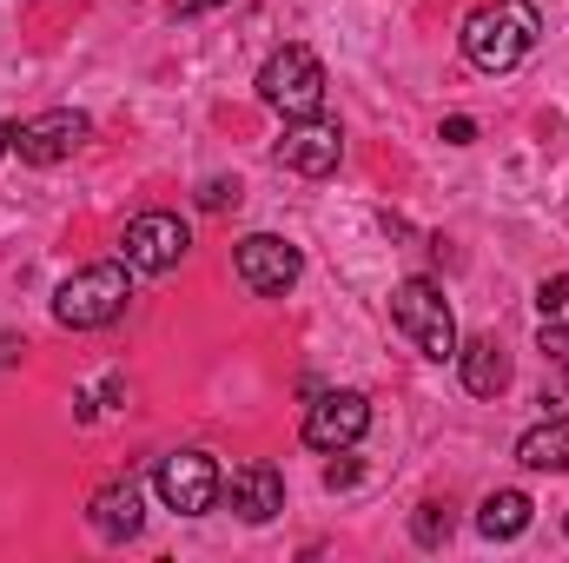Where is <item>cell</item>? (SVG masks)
Here are the masks:
<instances>
[{
  "label": "cell",
  "mask_w": 569,
  "mask_h": 563,
  "mask_svg": "<svg viewBox=\"0 0 569 563\" xmlns=\"http://www.w3.org/2000/svg\"><path fill=\"white\" fill-rule=\"evenodd\" d=\"M537 33H543V13H537L530 0H483V7L463 20V60H470L477 73H510V67L530 60Z\"/></svg>",
  "instance_id": "6da1fadb"
},
{
  "label": "cell",
  "mask_w": 569,
  "mask_h": 563,
  "mask_svg": "<svg viewBox=\"0 0 569 563\" xmlns=\"http://www.w3.org/2000/svg\"><path fill=\"white\" fill-rule=\"evenodd\" d=\"M133 266H120V259H107V266H80L73 279H60L53 292V318L67 325V332H100V325H113L120 312H127V298H133V279H127Z\"/></svg>",
  "instance_id": "7a4b0ae2"
},
{
  "label": "cell",
  "mask_w": 569,
  "mask_h": 563,
  "mask_svg": "<svg viewBox=\"0 0 569 563\" xmlns=\"http://www.w3.org/2000/svg\"><path fill=\"white\" fill-rule=\"evenodd\" d=\"M391 325L425 352V358H457V318H450V305H443V285L425 279V273H411V279L391 285Z\"/></svg>",
  "instance_id": "3957f363"
},
{
  "label": "cell",
  "mask_w": 569,
  "mask_h": 563,
  "mask_svg": "<svg viewBox=\"0 0 569 563\" xmlns=\"http://www.w3.org/2000/svg\"><path fill=\"white\" fill-rule=\"evenodd\" d=\"M259 100L284 113V120H311L325 113V67L311 47H279L266 67H259Z\"/></svg>",
  "instance_id": "277c9868"
},
{
  "label": "cell",
  "mask_w": 569,
  "mask_h": 563,
  "mask_svg": "<svg viewBox=\"0 0 569 563\" xmlns=\"http://www.w3.org/2000/svg\"><path fill=\"white\" fill-rule=\"evenodd\" d=\"M152 491H159L166 511H179V517H206V511L226 497V471H219L206 451H172V457H159Z\"/></svg>",
  "instance_id": "5b68a950"
},
{
  "label": "cell",
  "mask_w": 569,
  "mask_h": 563,
  "mask_svg": "<svg viewBox=\"0 0 569 563\" xmlns=\"http://www.w3.org/2000/svg\"><path fill=\"white\" fill-rule=\"evenodd\" d=\"M232 273H239L246 292H259V298H284L298 285V273H305V253L291 239H279V233H252V239L232 246Z\"/></svg>",
  "instance_id": "8992f818"
},
{
  "label": "cell",
  "mask_w": 569,
  "mask_h": 563,
  "mask_svg": "<svg viewBox=\"0 0 569 563\" xmlns=\"http://www.w3.org/2000/svg\"><path fill=\"white\" fill-rule=\"evenodd\" d=\"M186 253H192V233H186L179 213H140V219H127V233H120V259H127L133 273H172Z\"/></svg>",
  "instance_id": "52a82bcc"
},
{
  "label": "cell",
  "mask_w": 569,
  "mask_h": 563,
  "mask_svg": "<svg viewBox=\"0 0 569 563\" xmlns=\"http://www.w3.org/2000/svg\"><path fill=\"white\" fill-rule=\"evenodd\" d=\"M371 431V398L365 392H318L305 412V444L311 451H351Z\"/></svg>",
  "instance_id": "ba28073f"
},
{
  "label": "cell",
  "mask_w": 569,
  "mask_h": 563,
  "mask_svg": "<svg viewBox=\"0 0 569 563\" xmlns=\"http://www.w3.org/2000/svg\"><path fill=\"white\" fill-rule=\"evenodd\" d=\"M87 140H93V120H87V113H73V107H53V113H40V120H27V127H20L13 152H20L27 166H60V159H73Z\"/></svg>",
  "instance_id": "9c48e42d"
},
{
  "label": "cell",
  "mask_w": 569,
  "mask_h": 563,
  "mask_svg": "<svg viewBox=\"0 0 569 563\" xmlns=\"http://www.w3.org/2000/svg\"><path fill=\"white\" fill-rule=\"evenodd\" d=\"M279 159L291 172H305V179H325V172H338V159H345V134H338V120H325V113H311V120H291L279 140Z\"/></svg>",
  "instance_id": "30bf717a"
},
{
  "label": "cell",
  "mask_w": 569,
  "mask_h": 563,
  "mask_svg": "<svg viewBox=\"0 0 569 563\" xmlns=\"http://www.w3.org/2000/svg\"><path fill=\"white\" fill-rule=\"evenodd\" d=\"M226 504L239 511V524H272V517L284 511V477H279V464H266V457L239 464V471L226 477Z\"/></svg>",
  "instance_id": "8fae6325"
},
{
  "label": "cell",
  "mask_w": 569,
  "mask_h": 563,
  "mask_svg": "<svg viewBox=\"0 0 569 563\" xmlns=\"http://www.w3.org/2000/svg\"><path fill=\"white\" fill-rule=\"evenodd\" d=\"M457 372H463V392L470 398H497L510 385V352L497 345V332H483V338L457 345Z\"/></svg>",
  "instance_id": "7c38bea8"
},
{
  "label": "cell",
  "mask_w": 569,
  "mask_h": 563,
  "mask_svg": "<svg viewBox=\"0 0 569 563\" xmlns=\"http://www.w3.org/2000/svg\"><path fill=\"white\" fill-rule=\"evenodd\" d=\"M87 517H93V531H100L107 544H127V537H140V524H146L140 484H107V491H93Z\"/></svg>",
  "instance_id": "4fadbf2b"
},
{
  "label": "cell",
  "mask_w": 569,
  "mask_h": 563,
  "mask_svg": "<svg viewBox=\"0 0 569 563\" xmlns=\"http://www.w3.org/2000/svg\"><path fill=\"white\" fill-rule=\"evenodd\" d=\"M530 517H537V504H530L523 491H490V497L477 504V531H483L490 544L523 537V531H530Z\"/></svg>",
  "instance_id": "5bb4252c"
},
{
  "label": "cell",
  "mask_w": 569,
  "mask_h": 563,
  "mask_svg": "<svg viewBox=\"0 0 569 563\" xmlns=\"http://www.w3.org/2000/svg\"><path fill=\"white\" fill-rule=\"evenodd\" d=\"M517 464L523 471H569V418H550L517 437Z\"/></svg>",
  "instance_id": "9a60e30c"
},
{
  "label": "cell",
  "mask_w": 569,
  "mask_h": 563,
  "mask_svg": "<svg viewBox=\"0 0 569 563\" xmlns=\"http://www.w3.org/2000/svg\"><path fill=\"white\" fill-rule=\"evenodd\" d=\"M411 537H418L425 551L450 544V511H443V504H418V517H411Z\"/></svg>",
  "instance_id": "2e32d148"
},
{
  "label": "cell",
  "mask_w": 569,
  "mask_h": 563,
  "mask_svg": "<svg viewBox=\"0 0 569 563\" xmlns=\"http://www.w3.org/2000/svg\"><path fill=\"white\" fill-rule=\"evenodd\" d=\"M537 312H543V318H563L569 312V273H557V279L537 285Z\"/></svg>",
  "instance_id": "e0dca14e"
},
{
  "label": "cell",
  "mask_w": 569,
  "mask_h": 563,
  "mask_svg": "<svg viewBox=\"0 0 569 563\" xmlns=\"http://www.w3.org/2000/svg\"><path fill=\"white\" fill-rule=\"evenodd\" d=\"M199 206H206V213L239 206V179H226V172H219V179H206V186H199Z\"/></svg>",
  "instance_id": "ac0fdd59"
},
{
  "label": "cell",
  "mask_w": 569,
  "mask_h": 563,
  "mask_svg": "<svg viewBox=\"0 0 569 563\" xmlns=\"http://www.w3.org/2000/svg\"><path fill=\"white\" fill-rule=\"evenodd\" d=\"M543 358H550V365H563V372H569V318H557V325L543 318Z\"/></svg>",
  "instance_id": "d6986e66"
},
{
  "label": "cell",
  "mask_w": 569,
  "mask_h": 563,
  "mask_svg": "<svg viewBox=\"0 0 569 563\" xmlns=\"http://www.w3.org/2000/svg\"><path fill=\"white\" fill-rule=\"evenodd\" d=\"M477 140V120H470V113H450V120H443V146H470Z\"/></svg>",
  "instance_id": "ffe728a7"
},
{
  "label": "cell",
  "mask_w": 569,
  "mask_h": 563,
  "mask_svg": "<svg viewBox=\"0 0 569 563\" xmlns=\"http://www.w3.org/2000/svg\"><path fill=\"white\" fill-rule=\"evenodd\" d=\"M325 484H331V491H351V484H358V464H351V457L338 451V464L325 471Z\"/></svg>",
  "instance_id": "44dd1931"
},
{
  "label": "cell",
  "mask_w": 569,
  "mask_h": 563,
  "mask_svg": "<svg viewBox=\"0 0 569 563\" xmlns=\"http://www.w3.org/2000/svg\"><path fill=\"white\" fill-rule=\"evenodd\" d=\"M212 7H226V0H172V20H199V13H212Z\"/></svg>",
  "instance_id": "7402d4cb"
},
{
  "label": "cell",
  "mask_w": 569,
  "mask_h": 563,
  "mask_svg": "<svg viewBox=\"0 0 569 563\" xmlns=\"http://www.w3.org/2000/svg\"><path fill=\"white\" fill-rule=\"evenodd\" d=\"M20 352H27V345H20V338H0V365H13V358H20Z\"/></svg>",
  "instance_id": "603a6c76"
},
{
  "label": "cell",
  "mask_w": 569,
  "mask_h": 563,
  "mask_svg": "<svg viewBox=\"0 0 569 563\" xmlns=\"http://www.w3.org/2000/svg\"><path fill=\"white\" fill-rule=\"evenodd\" d=\"M13 140H20V127L7 120V127H0V152H13Z\"/></svg>",
  "instance_id": "cb8c5ba5"
},
{
  "label": "cell",
  "mask_w": 569,
  "mask_h": 563,
  "mask_svg": "<svg viewBox=\"0 0 569 563\" xmlns=\"http://www.w3.org/2000/svg\"><path fill=\"white\" fill-rule=\"evenodd\" d=\"M563 531H569V517H563Z\"/></svg>",
  "instance_id": "d4e9b609"
}]
</instances>
